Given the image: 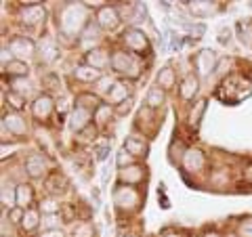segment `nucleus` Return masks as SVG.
Instances as JSON below:
<instances>
[{"mask_svg": "<svg viewBox=\"0 0 252 237\" xmlns=\"http://www.w3.org/2000/svg\"><path fill=\"white\" fill-rule=\"evenodd\" d=\"M130 97H132V94H130V86L126 82H116L112 86V90H109V94H107V101L112 105H120V103H124V101L130 99Z\"/></svg>", "mask_w": 252, "mask_h": 237, "instance_id": "nucleus-17", "label": "nucleus"}, {"mask_svg": "<svg viewBox=\"0 0 252 237\" xmlns=\"http://www.w3.org/2000/svg\"><path fill=\"white\" fill-rule=\"evenodd\" d=\"M94 153H97V160H105L107 153H109V143H103V145H94Z\"/></svg>", "mask_w": 252, "mask_h": 237, "instance_id": "nucleus-41", "label": "nucleus"}, {"mask_svg": "<svg viewBox=\"0 0 252 237\" xmlns=\"http://www.w3.org/2000/svg\"><path fill=\"white\" fill-rule=\"evenodd\" d=\"M32 82H28V80H23V78H17V80H13V92H17L19 97H23V99H28L30 94H32Z\"/></svg>", "mask_w": 252, "mask_h": 237, "instance_id": "nucleus-30", "label": "nucleus"}, {"mask_svg": "<svg viewBox=\"0 0 252 237\" xmlns=\"http://www.w3.org/2000/svg\"><path fill=\"white\" fill-rule=\"evenodd\" d=\"M242 237H252V223H244V227H242Z\"/></svg>", "mask_w": 252, "mask_h": 237, "instance_id": "nucleus-43", "label": "nucleus"}, {"mask_svg": "<svg viewBox=\"0 0 252 237\" xmlns=\"http://www.w3.org/2000/svg\"><path fill=\"white\" fill-rule=\"evenodd\" d=\"M202 237H220V235H219L217 231H206V233H204Z\"/></svg>", "mask_w": 252, "mask_h": 237, "instance_id": "nucleus-44", "label": "nucleus"}, {"mask_svg": "<svg viewBox=\"0 0 252 237\" xmlns=\"http://www.w3.org/2000/svg\"><path fill=\"white\" fill-rule=\"evenodd\" d=\"M40 210L42 214H59V202L55 197H46L40 202Z\"/></svg>", "mask_w": 252, "mask_h": 237, "instance_id": "nucleus-34", "label": "nucleus"}, {"mask_svg": "<svg viewBox=\"0 0 252 237\" xmlns=\"http://www.w3.org/2000/svg\"><path fill=\"white\" fill-rule=\"evenodd\" d=\"M38 53H40L38 57H40L42 63H53L55 59L59 57V46L51 36H44L42 40L38 42Z\"/></svg>", "mask_w": 252, "mask_h": 237, "instance_id": "nucleus-12", "label": "nucleus"}, {"mask_svg": "<svg viewBox=\"0 0 252 237\" xmlns=\"http://www.w3.org/2000/svg\"><path fill=\"white\" fill-rule=\"evenodd\" d=\"M122 44H124V49L128 53H132V55L149 53L147 36L141 30H137V28H130V30L124 31V34H122Z\"/></svg>", "mask_w": 252, "mask_h": 237, "instance_id": "nucleus-2", "label": "nucleus"}, {"mask_svg": "<svg viewBox=\"0 0 252 237\" xmlns=\"http://www.w3.org/2000/svg\"><path fill=\"white\" fill-rule=\"evenodd\" d=\"M9 49H11L13 55H17V59H21V57H32V55H36L38 44H34L26 36H17L9 42Z\"/></svg>", "mask_w": 252, "mask_h": 237, "instance_id": "nucleus-9", "label": "nucleus"}, {"mask_svg": "<svg viewBox=\"0 0 252 237\" xmlns=\"http://www.w3.org/2000/svg\"><path fill=\"white\" fill-rule=\"evenodd\" d=\"M0 202H2L4 208L17 206V187L4 183V185H2V191H0Z\"/></svg>", "mask_w": 252, "mask_h": 237, "instance_id": "nucleus-28", "label": "nucleus"}, {"mask_svg": "<svg viewBox=\"0 0 252 237\" xmlns=\"http://www.w3.org/2000/svg\"><path fill=\"white\" fill-rule=\"evenodd\" d=\"M40 237H67V235L63 233L61 229H53V231H42Z\"/></svg>", "mask_w": 252, "mask_h": 237, "instance_id": "nucleus-42", "label": "nucleus"}, {"mask_svg": "<svg viewBox=\"0 0 252 237\" xmlns=\"http://www.w3.org/2000/svg\"><path fill=\"white\" fill-rule=\"evenodd\" d=\"M128 237H132V235H128Z\"/></svg>", "mask_w": 252, "mask_h": 237, "instance_id": "nucleus-47", "label": "nucleus"}, {"mask_svg": "<svg viewBox=\"0 0 252 237\" xmlns=\"http://www.w3.org/2000/svg\"><path fill=\"white\" fill-rule=\"evenodd\" d=\"M227 237H242V235H235V233H231V235H227Z\"/></svg>", "mask_w": 252, "mask_h": 237, "instance_id": "nucleus-46", "label": "nucleus"}, {"mask_svg": "<svg viewBox=\"0 0 252 237\" xmlns=\"http://www.w3.org/2000/svg\"><path fill=\"white\" fill-rule=\"evenodd\" d=\"M162 237H181L179 233H175V231H172V233H166V235H162Z\"/></svg>", "mask_w": 252, "mask_h": 237, "instance_id": "nucleus-45", "label": "nucleus"}, {"mask_svg": "<svg viewBox=\"0 0 252 237\" xmlns=\"http://www.w3.org/2000/svg\"><path fill=\"white\" fill-rule=\"evenodd\" d=\"M32 202H34V187L30 183H19L17 185V208L28 210Z\"/></svg>", "mask_w": 252, "mask_h": 237, "instance_id": "nucleus-20", "label": "nucleus"}, {"mask_svg": "<svg viewBox=\"0 0 252 237\" xmlns=\"http://www.w3.org/2000/svg\"><path fill=\"white\" fill-rule=\"evenodd\" d=\"M132 103H135V99H132V97L126 99L124 103H120V105L116 107V114H118V116H126V114H128L130 109H132Z\"/></svg>", "mask_w": 252, "mask_h": 237, "instance_id": "nucleus-39", "label": "nucleus"}, {"mask_svg": "<svg viewBox=\"0 0 252 237\" xmlns=\"http://www.w3.org/2000/svg\"><path fill=\"white\" fill-rule=\"evenodd\" d=\"M4 69V74H9L11 78H26L28 76V72H30V65L23 59H13V61H9L6 65L2 67Z\"/></svg>", "mask_w": 252, "mask_h": 237, "instance_id": "nucleus-19", "label": "nucleus"}, {"mask_svg": "<svg viewBox=\"0 0 252 237\" xmlns=\"http://www.w3.org/2000/svg\"><path fill=\"white\" fill-rule=\"evenodd\" d=\"M217 55L212 53V51H200L198 55H195V59H193V65H195V72H198V78L200 76H206L210 72H215L217 69Z\"/></svg>", "mask_w": 252, "mask_h": 237, "instance_id": "nucleus-8", "label": "nucleus"}, {"mask_svg": "<svg viewBox=\"0 0 252 237\" xmlns=\"http://www.w3.org/2000/svg\"><path fill=\"white\" fill-rule=\"evenodd\" d=\"M114 202L116 206L124 210V208H137L139 204V193L135 191V187H128V185H120L114 193Z\"/></svg>", "mask_w": 252, "mask_h": 237, "instance_id": "nucleus-4", "label": "nucleus"}, {"mask_svg": "<svg viewBox=\"0 0 252 237\" xmlns=\"http://www.w3.org/2000/svg\"><path fill=\"white\" fill-rule=\"evenodd\" d=\"M40 225L44 227V231H53V229H59L61 216H59V214H42Z\"/></svg>", "mask_w": 252, "mask_h": 237, "instance_id": "nucleus-33", "label": "nucleus"}, {"mask_svg": "<svg viewBox=\"0 0 252 237\" xmlns=\"http://www.w3.org/2000/svg\"><path fill=\"white\" fill-rule=\"evenodd\" d=\"M114 84H116V82L112 80V78H109V76H103L97 84H94V86H97V89H94V94H97V97H99V94H103V97H107Z\"/></svg>", "mask_w": 252, "mask_h": 237, "instance_id": "nucleus-32", "label": "nucleus"}, {"mask_svg": "<svg viewBox=\"0 0 252 237\" xmlns=\"http://www.w3.org/2000/svg\"><path fill=\"white\" fill-rule=\"evenodd\" d=\"M2 128L4 130L9 128L11 134L23 137V134H28V122L21 118V114L11 112V114H4V118H2Z\"/></svg>", "mask_w": 252, "mask_h": 237, "instance_id": "nucleus-10", "label": "nucleus"}, {"mask_svg": "<svg viewBox=\"0 0 252 237\" xmlns=\"http://www.w3.org/2000/svg\"><path fill=\"white\" fill-rule=\"evenodd\" d=\"M143 178H145V166H141V164H132V166H128V168H122L120 172H118V180H120V185L135 187Z\"/></svg>", "mask_w": 252, "mask_h": 237, "instance_id": "nucleus-6", "label": "nucleus"}, {"mask_svg": "<svg viewBox=\"0 0 252 237\" xmlns=\"http://www.w3.org/2000/svg\"><path fill=\"white\" fill-rule=\"evenodd\" d=\"M204 114H206V99L195 101L193 107H191V112H189V126H191V128H198Z\"/></svg>", "mask_w": 252, "mask_h": 237, "instance_id": "nucleus-24", "label": "nucleus"}, {"mask_svg": "<svg viewBox=\"0 0 252 237\" xmlns=\"http://www.w3.org/2000/svg\"><path fill=\"white\" fill-rule=\"evenodd\" d=\"M212 2H189V9H191L193 13H198V15H208L212 11Z\"/></svg>", "mask_w": 252, "mask_h": 237, "instance_id": "nucleus-37", "label": "nucleus"}, {"mask_svg": "<svg viewBox=\"0 0 252 237\" xmlns=\"http://www.w3.org/2000/svg\"><path fill=\"white\" fill-rule=\"evenodd\" d=\"M65 187H67V180H65V177H61L59 172H53V175L46 178V189H49L51 195H57L61 191H65Z\"/></svg>", "mask_w": 252, "mask_h": 237, "instance_id": "nucleus-25", "label": "nucleus"}, {"mask_svg": "<svg viewBox=\"0 0 252 237\" xmlns=\"http://www.w3.org/2000/svg\"><path fill=\"white\" fill-rule=\"evenodd\" d=\"M124 149L128 153H132L135 157H145V153H147V145L141 139H137V137H128V139H126L124 141Z\"/></svg>", "mask_w": 252, "mask_h": 237, "instance_id": "nucleus-23", "label": "nucleus"}, {"mask_svg": "<svg viewBox=\"0 0 252 237\" xmlns=\"http://www.w3.org/2000/svg\"><path fill=\"white\" fill-rule=\"evenodd\" d=\"M26 172L32 178H42L46 175V160H44V155H40V153L30 155L26 160Z\"/></svg>", "mask_w": 252, "mask_h": 237, "instance_id": "nucleus-15", "label": "nucleus"}, {"mask_svg": "<svg viewBox=\"0 0 252 237\" xmlns=\"http://www.w3.org/2000/svg\"><path fill=\"white\" fill-rule=\"evenodd\" d=\"M9 103L13 105V109H15V112L19 114L21 109L26 107V99H23V97H19L17 92H13V90H11V92H9Z\"/></svg>", "mask_w": 252, "mask_h": 237, "instance_id": "nucleus-35", "label": "nucleus"}, {"mask_svg": "<svg viewBox=\"0 0 252 237\" xmlns=\"http://www.w3.org/2000/svg\"><path fill=\"white\" fill-rule=\"evenodd\" d=\"M74 78L84 84H97L101 78H103V74H101L99 69H94L93 65H89V63H80V65L74 69Z\"/></svg>", "mask_w": 252, "mask_h": 237, "instance_id": "nucleus-13", "label": "nucleus"}, {"mask_svg": "<svg viewBox=\"0 0 252 237\" xmlns=\"http://www.w3.org/2000/svg\"><path fill=\"white\" fill-rule=\"evenodd\" d=\"M42 84H44L49 90H57V89H59V78L55 76V74H49V76H46L44 80H42Z\"/></svg>", "mask_w": 252, "mask_h": 237, "instance_id": "nucleus-38", "label": "nucleus"}, {"mask_svg": "<svg viewBox=\"0 0 252 237\" xmlns=\"http://www.w3.org/2000/svg\"><path fill=\"white\" fill-rule=\"evenodd\" d=\"M40 210L36 208H28L26 214H23V220H21V229L23 231H34V229L40 225Z\"/></svg>", "mask_w": 252, "mask_h": 237, "instance_id": "nucleus-22", "label": "nucleus"}, {"mask_svg": "<svg viewBox=\"0 0 252 237\" xmlns=\"http://www.w3.org/2000/svg\"><path fill=\"white\" fill-rule=\"evenodd\" d=\"M26 6L21 9V23L23 26H38L46 17V11L42 2H23Z\"/></svg>", "mask_w": 252, "mask_h": 237, "instance_id": "nucleus-3", "label": "nucleus"}, {"mask_svg": "<svg viewBox=\"0 0 252 237\" xmlns=\"http://www.w3.org/2000/svg\"><path fill=\"white\" fill-rule=\"evenodd\" d=\"M116 112V109L112 105H107V103H101L97 109H94V114H93V120H94V126H105L109 122V118H112V114Z\"/></svg>", "mask_w": 252, "mask_h": 237, "instance_id": "nucleus-27", "label": "nucleus"}, {"mask_svg": "<svg viewBox=\"0 0 252 237\" xmlns=\"http://www.w3.org/2000/svg\"><path fill=\"white\" fill-rule=\"evenodd\" d=\"M23 214H26V210L23 208H17L15 206L11 212H9V220H13V223H17V225H21V220H23Z\"/></svg>", "mask_w": 252, "mask_h": 237, "instance_id": "nucleus-40", "label": "nucleus"}, {"mask_svg": "<svg viewBox=\"0 0 252 237\" xmlns=\"http://www.w3.org/2000/svg\"><path fill=\"white\" fill-rule=\"evenodd\" d=\"M183 166L189 172H195L204 166V153L198 151V149H187L185 155H183Z\"/></svg>", "mask_w": 252, "mask_h": 237, "instance_id": "nucleus-18", "label": "nucleus"}, {"mask_svg": "<svg viewBox=\"0 0 252 237\" xmlns=\"http://www.w3.org/2000/svg\"><path fill=\"white\" fill-rule=\"evenodd\" d=\"M101 103H99V97L97 94H93V92H82V94H78L76 97V107H84V109H89V112L94 114V109H97Z\"/></svg>", "mask_w": 252, "mask_h": 237, "instance_id": "nucleus-26", "label": "nucleus"}, {"mask_svg": "<svg viewBox=\"0 0 252 237\" xmlns=\"http://www.w3.org/2000/svg\"><path fill=\"white\" fill-rule=\"evenodd\" d=\"M164 103V90L160 89V86H154V89H149L147 97H145V105L149 109H158Z\"/></svg>", "mask_w": 252, "mask_h": 237, "instance_id": "nucleus-29", "label": "nucleus"}, {"mask_svg": "<svg viewBox=\"0 0 252 237\" xmlns=\"http://www.w3.org/2000/svg\"><path fill=\"white\" fill-rule=\"evenodd\" d=\"M74 237H93V225L91 223H80L74 229Z\"/></svg>", "mask_w": 252, "mask_h": 237, "instance_id": "nucleus-36", "label": "nucleus"}, {"mask_svg": "<svg viewBox=\"0 0 252 237\" xmlns=\"http://www.w3.org/2000/svg\"><path fill=\"white\" fill-rule=\"evenodd\" d=\"M109 67H112L116 74L126 76V78H130V80H135V78L141 76L139 61H137L135 55L128 53V51H116V53H112V65H109Z\"/></svg>", "mask_w": 252, "mask_h": 237, "instance_id": "nucleus-1", "label": "nucleus"}, {"mask_svg": "<svg viewBox=\"0 0 252 237\" xmlns=\"http://www.w3.org/2000/svg\"><path fill=\"white\" fill-rule=\"evenodd\" d=\"M91 120H93V112H89L84 107H76L72 116H69V128L80 134L86 126H91Z\"/></svg>", "mask_w": 252, "mask_h": 237, "instance_id": "nucleus-11", "label": "nucleus"}, {"mask_svg": "<svg viewBox=\"0 0 252 237\" xmlns=\"http://www.w3.org/2000/svg\"><path fill=\"white\" fill-rule=\"evenodd\" d=\"M94 21L99 23L101 30L112 31L120 26V13H118V9H114V6H101L97 11V19Z\"/></svg>", "mask_w": 252, "mask_h": 237, "instance_id": "nucleus-5", "label": "nucleus"}, {"mask_svg": "<svg viewBox=\"0 0 252 237\" xmlns=\"http://www.w3.org/2000/svg\"><path fill=\"white\" fill-rule=\"evenodd\" d=\"M175 82H177V76H175V72H172L170 65L162 67L160 72H158V86H160L162 90H170L172 86H175Z\"/></svg>", "mask_w": 252, "mask_h": 237, "instance_id": "nucleus-21", "label": "nucleus"}, {"mask_svg": "<svg viewBox=\"0 0 252 237\" xmlns=\"http://www.w3.org/2000/svg\"><path fill=\"white\" fill-rule=\"evenodd\" d=\"M135 160H137V157L132 155V153H128V151H126V149L122 147L120 151H118V155H116V166L122 170V168H128V166L135 164Z\"/></svg>", "mask_w": 252, "mask_h": 237, "instance_id": "nucleus-31", "label": "nucleus"}, {"mask_svg": "<svg viewBox=\"0 0 252 237\" xmlns=\"http://www.w3.org/2000/svg\"><path fill=\"white\" fill-rule=\"evenodd\" d=\"M198 89H200V78H198V74H187L183 80H181V86H179L181 99L191 101L195 94H198Z\"/></svg>", "mask_w": 252, "mask_h": 237, "instance_id": "nucleus-14", "label": "nucleus"}, {"mask_svg": "<svg viewBox=\"0 0 252 237\" xmlns=\"http://www.w3.org/2000/svg\"><path fill=\"white\" fill-rule=\"evenodd\" d=\"M55 109V101L51 94H38L32 103V114H34L36 120H49V116Z\"/></svg>", "mask_w": 252, "mask_h": 237, "instance_id": "nucleus-7", "label": "nucleus"}, {"mask_svg": "<svg viewBox=\"0 0 252 237\" xmlns=\"http://www.w3.org/2000/svg\"><path fill=\"white\" fill-rule=\"evenodd\" d=\"M84 63H89V65H93L94 69L101 72V69H105L107 65H112V57L107 55L105 49H93V51L86 53Z\"/></svg>", "mask_w": 252, "mask_h": 237, "instance_id": "nucleus-16", "label": "nucleus"}]
</instances>
